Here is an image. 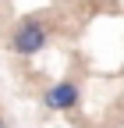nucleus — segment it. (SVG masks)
Returning <instances> with one entry per match:
<instances>
[{"label":"nucleus","instance_id":"7ed1b4c3","mask_svg":"<svg viewBox=\"0 0 124 128\" xmlns=\"http://www.w3.org/2000/svg\"><path fill=\"white\" fill-rule=\"evenodd\" d=\"M0 128H7V121H4V118H0Z\"/></svg>","mask_w":124,"mask_h":128},{"label":"nucleus","instance_id":"f257e3e1","mask_svg":"<svg viewBox=\"0 0 124 128\" xmlns=\"http://www.w3.org/2000/svg\"><path fill=\"white\" fill-rule=\"evenodd\" d=\"M46 39H50V36H46L43 22L25 18V22L14 25V32H11V50L18 57H36L39 50H46Z\"/></svg>","mask_w":124,"mask_h":128},{"label":"nucleus","instance_id":"f03ea898","mask_svg":"<svg viewBox=\"0 0 124 128\" xmlns=\"http://www.w3.org/2000/svg\"><path fill=\"white\" fill-rule=\"evenodd\" d=\"M78 100H82V89H78V82H71V78H60V82L50 86L46 96H43V103L50 110H74Z\"/></svg>","mask_w":124,"mask_h":128}]
</instances>
